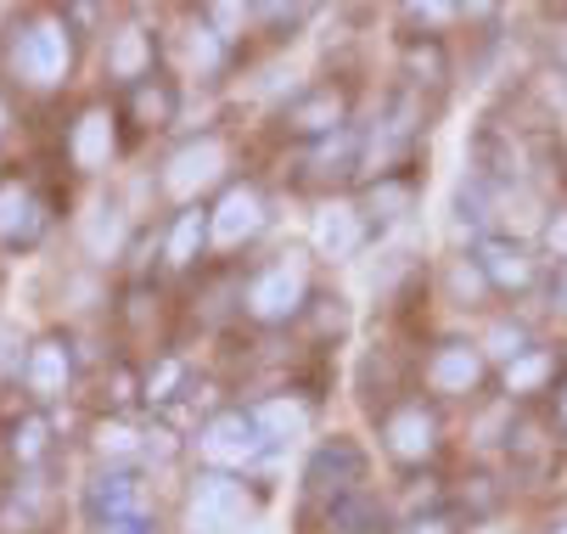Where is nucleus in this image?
<instances>
[{"label":"nucleus","mask_w":567,"mask_h":534,"mask_svg":"<svg viewBox=\"0 0 567 534\" xmlns=\"http://www.w3.org/2000/svg\"><path fill=\"white\" fill-rule=\"evenodd\" d=\"M12 68H18V80H29L34 91H56L68 80V68H73V34L62 18H34L18 29L12 40Z\"/></svg>","instance_id":"nucleus-1"},{"label":"nucleus","mask_w":567,"mask_h":534,"mask_svg":"<svg viewBox=\"0 0 567 534\" xmlns=\"http://www.w3.org/2000/svg\"><path fill=\"white\" fill-rule=\"evenodd\" d=\"M248 523V495L230 473H203L192 484V501H186V528L192 534H236Z\"/></svg>","instance_id":"nucleus-2"},{"label":"nucleus","mask_w":567,"mask_h":534,"mask_svg":"<svg viewBox=\"0 0 567 534\" xmlns=\"http://www.w3.org/2000/svg\"><path fill=\"white\" fill-rule=\"evenodd\" d=\"M303 298H309V265H303V254H281L270 270L254 276L248 310H254L259 321H287V316L303 310Z\"/></svg>","instance_id":"nucleus-3"},{"label":"nucleus","mask_w":567,"mask_h":534,"mask_svg":"<svg viewBox=\"0 0 567 534\" xmlns=\"http://www.w3.org/2000/svg\"><path fill=\"white\" fill-rule=\"evenodd\" d=\"M197 450H203V462H214V468H248V462L265 455V433H259L254 411H219V417L203 422Z\"/></svg>","instance_id":"nucleus-4"},{"label":"nucleus","mask_w":567,"mask_h":534,"mask_svg":"<svg viewBox=\"0 0 567 534\" xmlns=\"http://www.w3.org/2000/svg\"><path fill=\"white\" fill-rule=\"evenodd\" d=\"M360 479H365V455H360L349 439L320 444V450L309 455V468H303V484H309V495H327V501H343V495H354V490H360Z\"/></svg>","instance_id":"nucleus-5"},{"label":"nucleus","mask_w":567,"mask_h":534,"mask_svg":"<svg viewBox=\"0 0 567 534\" xmlns=\"http://www.w3.org/2000/svg\"><path fill=\"white\" fill-rule=\"evenodd\" d=\"M259 232H265V197L254 186H225L219 208L208 214V237L219 248H236V243H248Z\"/></svg>","instance_id":"nucleus-6"},{"label":"nucleus","mask_w":567,"mask_h":534,"mask_svg":"<svg viewBox=\"0 0 567 534\" xmlns=\"http://www.w3.org/2000/svg\"><path fill=\"white\" fill-rule=\"evenodd\" d=\"M85 512H91L96 528L113 523V517H135V512H146V484L135 473L113 468V473H102V479L85 484Z\"/></svg>","instance_id":"nucleus-7"},{"label":"nucleus","mask_w":567,"mask_h":534,"mask_svg":"<svg viewBox=\"0 0 567 534\" xmlns=\"http://www.w3.org/2000/svg\"><path fill=\"white\" fill-rule=\"evenodd\" d=\"M219 170H225V141H219V135H197L192 146H181L175 158H169L164 186H169L175 197H192V192H203L208 181H219Z\"/></svg>","instance_id":"nucleus-8"},{"label":"nucleus","mask_w":567,"mask_h":534,"mask_svg":"<svg viewBox=\"0 0 567 534\" xmlns=\"http://www.w3.org/2000/svg\"><path fill=\"white\" fill-rule=\"evenodd\" d=\"M68 377H73L68 343H62V338H40V343L29 349V360H23V389H29L40 405H51V400L68 394Z\"/></svg>","instance_id":"nucleus-9"},{"label":"nucleus","mask_w":567,"mask_h":534,"mask_svg":"<svg viewBox=\"0 0 567 534\" xmlns=\"http://www.w3.org/2000/svg\"><path fill=\"white\" fill-rule=\"evenodd\" d=\"M382 439H388V450L399 455V462H427V455L439 450V422L422 405H399V411H388Z\"/></svg>","instance_id":"nucleus-10"},{"label":"nucleus","mask_w":567,"mask_h":534,"mask_svg":"<svg viewBox=\"0 0 567 534\" xmlns=\"http://www.w3.org/2000/svg\"><path fill=\"white\" fill-rule=\"evenodd\" d=\"M427 383H433V394H472V389L483 383V349H472V343H444V349H433Z\"/></svg>","instance_id":"nucleus-11"},{"label":"nucleus","mask_w":567,"mask_h":534,"mask_svg":"<svg viewBox=\"0 0 567 534\" xmlns=\"http://www.w3.org/2000/svg\"><path fill=\"white\" fill-rule=\"evenodd\" d=\"M68 158H73V170H85V175L107 170V158H113V113L107 107L79 113V124L68 130Z\"/></svg>","instance_id":"nucleus-12"},{"label":"nucleus","mask_w":567,"mask_h":534,"mask_svg":"<svg viewBox=\"0 0 567 534\" xmlns=\"http://www.w3.org/2000/svg\"><path fill=\"white\" fill-rule=\"evenodd\" d=\"M365 214L349 208V203H332L327 214H315V248L327 254V259H354L365 248Z\"/></svg>","instance_id":"nucleus-13"},{"label":"nucleus","mask_w":567,"mask_h":534,"mask_svg":"<svg viewBox=\"0 0 567 534\" xmlns=\"http://www.w3.org/2000/svg\"><path fill=\"white\" fill-rule=\"evenodd\" d=\"M477 270H483V281L501 287V292H523V287L534 281L528 248H523V243H501V237H489V243L477 248Z\"/></svg>","instance_id":"nucleus-14"},{"label":"nucleus","mask_w":567,"mask_h":534,"mask_svg":"<svg viewBox=\"0 0 567 534\" xmlns=\"http://www.w3.org/2000/svg\"><path fill=\"white\" fill-rule=\"evenodd\" d=\"M152 57H157V45H152V34L146 29H118V34H107V73L113 80H124V85H141V80H152Z\"/></svg>","instance_id":"nucleus-15"},{"label":"nucleus","mask_w":567,"mask_h":534,"mask_svg":"<svg viewBox=\"0 0 567 534\" xmlns=\"http://www.w3.org/2000/svg\"><path fill=\"white\" fill-rule=\"evenodd\" d=\"M327 528L332 534H388V512H382L377 495L354 490V495H343V501L327 506Z\"/></svg>","instance_id":"nucleus-16"},{"label":"nucleus","mask_w":567,"mask_h":534,"mask_svg":"<svg viewBox=\"0 0 567 534\" xmlns=\"http://www.w3.org/2000/svg\"><path fill=\"white\" fill-rule=\"evenodd\" d=\"M203 243H208V208H181V214H175V225H169L164 259H169L175 270H186V265H197Z\"/></svg>","instance_id":"nucleus-17"},{"label":"nucleus","mask_w":567,"mask_h":534,"mask_svg":"<svg viewBox=\"0 0 567 534\" xmlns=\"http://www.w3.org/2000/svg\"><path fill=\"white\" fill-rule=\"evenodd\" d=\"M130 119L146 124V130H164V124L175 119V91H169V80H141V85H130Z\"/></svg>","instance_id":"nucleus-18"},{"label":"nucleus","mask_w":567,"mask_h":534,"mask_svg":"<svg viewBox=\"0 0 567 534\" xmlns=\"http://www.w3.org/2000/svg\"><path fill=\"white\" fill-rule=\"evenodd\" d=\"M338 124H343V96H338L332 85L309 91V96L292 107V130H303V135H327V130H338Z\"/></svg>","instance_id":"nucleus-19"},{"label":"nucleus","mask_w":567,"mask_h":534,"mask_svg":"<svg viewBox=\"0 0 567 534\" xmlns=\"http://www.w3.org/2000/svg\"><path fill=\"white\" fill-rule=\"evenodd\" d=\"M40 225H45V219H40V208L29 203V192L0 186V237H7V243H29Z\"/></svg>","instance_id":"nucleus-20"},{"label":"nucleus","mask_w":567,"mask_h":534,"mask_svg":"<svg viewBox=\"0 0 567 534\" xmlns=\"http://www.w3.org/2000/svg\"><path fill=\"white\" fill-rule=\"evenodd\" d=\"M254 422H259L265 439H298L309 428V405H298V400H265L254 411Z\"/></svg>","instance_id":"nucleus-21"},{"label":"nucleus","mask_w":567,"mask_h":534,"mask_svg":"<svg viewBox=\"0 0 567 534\" xmlns=\"http://www.w3.org/2000/svg\"><path fill=\"white\" fill-rule=\"evenodd\" d=\"M550 371H556V355H550V349H523V355L506 366V394H534Z\"/></svg>","instance_id":"nucleus-22"},{"label":"nucleus","mask_w":567,"mask_h":534,"mask_svg":"<svg viewBox=\"0 0 567 534\" xmlns=\"http://www.w3.org/2000/svg\"><path fill=\"white\" fill-rule=\"evenodd\" d=\"M411 203H416V186H411V181H399V175L377 181L371 197H365V208H371L377 219H404V214H411Z\"/></svg>","instance_id":"nucleus-23"},{"label":"nucleus","mask_w":567,"mask_h":534,"mask_svg":"<svg viewBox=\"0 0 567 534\" xmlns=\"http://www.w3.org/2000/svg\"><path fill=\"white\" fill-rule=\"evenodd\" d=\"M124 243V214L118 208H96V219L85 225V248L91 254H113Z\"/></svg>","instance_id":"nucleus-24"},{"label":"nucleus","mask_w":567,"mask_h":534,"mask_svg":"<svg viewBox=\"0 0 567 534\" xmlns=\"http://www.w3.org/2000/svg\"><path fill=\"white\" fill-rule=\"evenodd\" d=\"M96 450L118 462V455H135V450H146V433H135L130 422H102V428H96Z\"/></svg>","instance_id":"nucleus-25"},{"label":"nucleus","mask_w":567,"mask_h":534,"mask_svg":"<svg viewBox=\"0 0 567 534\" xmlns=\"http://www.w3.org/2000/svg\"><path fill=\"white\" fill-rule=\"evenodd\" d=\"M45 417H23L18 428H12V455H18V462H40V455H45Z\"/></svg>","instance_id":"nucleus-26"},{"label":"nucleus","mask_w":567,"mask_h":534,"mask_svg":"<svg viewBox=\"0 0 567 534\" xmlns=\"http://www.w3.org/2000/svg\"><path fill=\"white\" fill-rule=\"evenodd\" d=\"M186 51H192V62L208 73V68H219V51H225V40H219L208 23H197V29H192V40H186Z\"/></svg>","instance_id":"nucleus-27"},{"label":"nucleus","mask_w":567,"mask_h":534,"mask_svg":"<svg viewBox=\"0 0 567 534\" xmlns=\"http://www.w3.org/2000/svg\"><path fill=\"white\" fill-rule=\"evenodd\" d=\"M523 349H528V338H523V327H506V321H501V327H489V355H501V360L512 366V360H517Z\"/></svg>","instance_id":"nucleus-28"},{"label":"nucleus","mask_w":567,"mask_h":534,"mask_svg":"<svg viewBox=\"0 0 567 534\" xmlns=\"http://www.w3.org/2000/svg\"><path fill=\"white\" fill-rule=\"evenodd\" d=\"M96 534H157V523H152V512H135V517H113V523H102Z\"/></svg>","instance_id":"nucleus-29"},{"label":"nucleus","mask_w":567,"mask_h":534,"mask_svg":"<svg viewBox=\"0 0 567 534\" xmlns=\"http://www.w3.org/2000/svg\"><path fill=\"white\" fill-rule=\"evenodd\" d=\"M545 248H550L556 259H567V208H561V214L545 225Z\"/></svg>","instance_id":"nucleus-30"},{"label":"nucleus","mask_w":567,"mask_h":534,"mask_svg":"<svg viewBox=\"0 0 567 534\" xmlns=\"http://www.w3.org/2000/svg\"><path fill=\"white\" fill-rule=\"evenodd\" d=\"M175 383H181V366H164V371H157L152 383H146V400H169Z\"/></svg>","instance_id":"nucleus-31"},{"label":"nucleus","mask_w":567,"mask_h":534,"mask_svg":"<svg viewBox=\"0 0 567 534\" xmlns=\"http://www.w3.org/2000/svg\"><path fill=\"white\" fill-rule=\"evenodd\" d=\"M450 287L466 298V292H477V287H483V270H466V265H455V270H450Z\"/></svg>","instance_id":"nucleus-32"},{"label":"nucleus","mask_w":567,"mask_h":534,"mask_svg":"<svg viewBox=\"0 0 567 534\" xmlns=\"http://www.w3.org/2000/svg\"><path fill=\"white\" fill-rule=\"evenodd\" d=\"M404 534H450V528H444V523H433V517H427V523H411V528H404Z\"/></svg>","instance_id":"nucleus-33"},{"label":"nucleus","mask_w":567,"mask_h":534,"mask_svg":"<svg viewBox=\"0 0 567 534\" xmlns=\"http://www.w3.org/2000/svg\"><path fill=\"white\" fill-rule=\"evenodd\" d=\"M7 124H12V107H7V96H0V135H7Z\"/></svg>","instance_id":"nucleus-34"},{"label":"nucleus","mask_w":567,"mask_h":534,"mask_svg":"<svg viewBox=\"0 0 567 534\" xmlns=\"http://www.w3.org/2000/svg\"><path fill=\"white\" fill-rule=\"evenodd\" d=\"M561 417H567V389H561Z\"/></svg>","instance_id":"nucleus-35"},{"label":"nucleus","mask_w":567,"mask_h":534,"mask_svg":"<svg viewBox=\"0 0 567 534\" xmlns=\"http://www.w3.org/2000/svg\"><path fill=\"white\" fill-rule=\"evenodd\" d=\"M477 534H501V528H477Z\"/></svg>","instance_id":"nucleus-36"},{"label":"nucleus","mask_w":567,"mask_h":534,"mask_svg":"<svg viewBox=\"0 0 567 534\" xmlns=\"http://www.w3.org/2000/svg\"><path fill=\"white\" fill-rule=\"evenodd\" d=\"M556 534H567V523H561V528H556Z\"/></svg>","instance_id":"nucleus-37"}]
</instances>
